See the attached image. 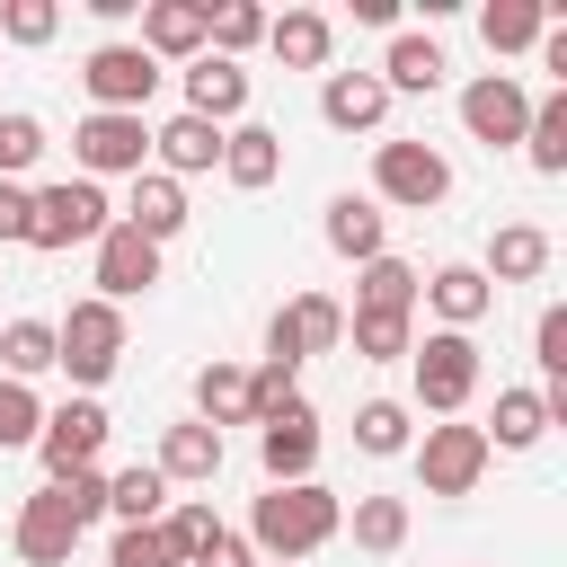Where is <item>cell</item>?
I'll use <instances>...</instances> for the list:
<instances>
[{
    "instance_id": "obj_7",
    "label": "cell",
    "mask_w": 567,
    "mask_h": 567,
    "mask_svg": "<svg viewBox=\"0 0 567 567\" xmlns=\"http://www.w3.org/2000/svg\"><path fill=\"white\" fill-rule=\"evenodd\" d=\"M80 89H89V115H142L159 97V62L142 44H97L80 62Z\"/></svg>"
},
{
    "instance_id": "obj_23",
    "label": "cell",
    "mask_w": 567,
    "mask_h": 567,
    "mask_svg": "<svg viewBox=\"0 0 567 567\" xmlns=\"http://www.w3.org/2000/svg\"><path fill=\"white\" fill-rule=\"evenodd\" d=\"M221 452H230V443H221L213 425H195V416H186V425H168V434H159V461H151V470H159L168 487H213V478H221Z\"/></svg>"
},
{
    "instance_id": "obj_17",
    "label": "cell",
    "mask_w": 567,
    "mask_h": 567,
    "mask_svg": "<svg viewBox=\"0 0 567 567\" xmlns=\"http://www.w3.org/2000/svg\"><path fill=\"white\" fill-rule=\"evenodd\" d=\"M186 115H204V124H248V71L221 62V53H195V62H186Z\"/></svg>"
},
{
    "instance_id": "obj_30",
    "label": "cell",
    "mask_w": 567,
    "mask_h": 567,
    "mask_svg": "<svg viewBox=\"0 0 567 567\" xmlns=\"http://www.w3.org/2000/svg\"><path fill=\"white\" fill-rule=\"evenodd\" d=\"M478 434H487V452H532V443L549 434V408H540V390H496V416H487Z\"/></svg>"
},
{
    "instance_id": "obj_27",
    "label": "cell",
    "mask_w": 567,
    "mask_h": 567,
    "mask_svg": "<svg viewBox=\"0 0 567 567\" xmlns=\"http://www.w3.org/2000/svg\"><path fill=\"white\" fill-rule=\"evenodd\" d=\"M487 284H532V275H549V230L540 221H505L496 239H487V266H478Z\"/></svg>"
},
{
    "instance_id": "obj_34",
    "label": "cell",
    "mask_w": 567,
    "mask_h": 567,
    "mask_svg": "<svg viewBox=\"0 0 567 567\" xmlns=\"http://www.w3.org/2000/svg\"><path fill=\"white\" fill-rule=\"evenodd\" d=\"M248 44H266V9H257V0H221V9H204V53L239 62Z\"/></svg>"
},
{
    "instance_id": "obj_6",
    "label": "cell",
    "mask_w": 567,
    "mask_h": 567,
    "mask_svg": "<svg viewBox=\"0 0 567 567\" xmlns=\"http://www.w3.org/2000/svg\"><path fill=\"white\" fill-rule=\"evenodd\" d=\"M106 221H115L106 186L62 177V186H35V230H27V248H97Z\"/></svg>"
},
{
    "instance_id": "obj_41",
    "label": "cell",
    "mask_w": 567,
    "mask_h": 567,
    "mask_svg": "<svg viewBox=\"0 0 567 567\" xmlns=\"http://www.w3.org/2000/svg\"><path fill=\"white\" fill-rule=\"evenodd\" d=\"M106 567H186V558H177V540L159 523H124L115 549H106Z\"/></svg>"
},
{
    "instance_id": "obj_8",
    "label": "cell",
    "mask_w": 567,
    "mask_h": 567,
    "mask_svg": "<svg viewBox=\"0 0 567 567\" xmlns=\"http://www.w3.org/2000/svg\"><path fill=\"white\" fill-rule=\"evenodd\" d=\"M346 346V301H328V292H292L275 319H266V363H310V354H337Z\"/></svg>"
},
{
    "instance_id": "obj_32",
    "label": "cell",
    "mask_w": 567,
    "mask_h": 567,
    "mask_svg": "<svg viewBox=\"0 0 567 567\" xmlns=\"http://www.w3.org/2000/svg\"><path fill=\"white\" fill-rule=\"evenodd\" d=\"M106 514H115V523H159V514H168V478H159L151 461L115 470V478H106Z\"/></svg>"
},
{
    "instance_id": "obj_43",
    "label": "cell",
    "mask_w": 567,
    "mask_h": 567,
    "mask_svg": "<svg viewBox=\"0 0 567 567\" xmlns=\"http://www.w3.org/2000/svg\"><path fill=\"white\" fill-rule=\"evenodd\" d=\"M35 425H44V399H35L27 381H0V452H27Z\"/></svg>"
},
{
    "instance_id": "obj_39",
    "label": "cell",
    "mask_w": 567,
    "mask_h": 567,
    "mask_svg": "<svg viewBox=\"0 0 567 567\" xmlns=\"http://www.w3.org/2000/svg\"><path fill=\"white\" fill-rule=\"evenodd\" d=\"M532 363L549 372V390H540V399H567V301H549V310H540V328H532Z\"/></svg>"
},
{
    "instance_id": "obj_18",
    "label": "cell",
    "mask_w": 567,
    "mask_h": 567,
    "mask_svg": "<svg viewBox=\"0 0 567 567\" xmlns=\"http://www.w3.org/2000/svg\"><path fill=\"white\" fill-rule=\"evenodd\" d=\"M319 230H328V248H337V257H354V266L390 257V213H381L372 195H328Z\"/></svg>"
},
{
    "instance_id": "obj_15",
    "label": "cell",
    "mask_w": 567,
    "mask_h": 567,
    "mask_svg": "<svg viewBox=\"0 0 567 567\" xmlns=\"http://www.w3.org/2000/svg\"><path fill=\"white\" fill-rule=\"evenodd\" d=\"M221 133L230 124H204V115H168V124H151V159H159V177H204V168H221Z\"/></svg>"
},
{
    "instance_id": "obj_10",
    "label": "cell",
    "mask_w": 567,
    "mask_h": 567,
    "mask_svg": "<svg viewBox=\"0 0 567 567\" xmlns=\"http://www.w3.org/2000/svg\"><path fill=\"white\" fill-rule=\"evenodd\" d=\"M106 434H115V416H106L97 399H62V408H44V425H35V452H44V478H71V470H97V452H106Z\"/></svg>"
},
{
    "instance_id": "obj_42",
    "label": "cell",
    "mask_w": 567,
    "mask_h": 567,
    "mask_svg": "<svg viewBox=\"0 0 567 567\" xmlns=\"http://www.w3.org/2000/svg\"><path fill=\"white\" fill-rule=\"evenodd\" d=\"M53 35H62L53 0H0V44H53Z\"/></svg>"
},
{
    "instance_id": "obj_24",
    "label": "cell",
    "mask_w": 567,
    "mask_h": 567,
    "mask_svg": "<svg viewBox=\"0 0 567 567\" xmlns=\"http://www.w3.org/2000/svg\"><path fill=\"white\" fill-rule=\"evenodd\" d=\"M549 27H558V0H487L478 9V44L487 53H532Z\"/></svg>"
},
{
    "instance_id": "obj_20",
    "label": "cell",
    "mask_w": 567,
    "mask_h": 567,
    "mask_svg": "<svg viewBox=\"0 0 567 567\" xmlns=\"http://www.w3.org/2000/svg\"><path fill=\"white\" fill-rule=\"evenodd\" d=\"M319 115H328L337 133H381V115H390L381 71H328V80H319Z\"/></svg>"
},
{
    "instance_id": "obj_2",
    "label": "cell",
    "mask_w": 567,
    "mask_h": 567,
    "mask_svg": "<svg viewBox=\"0 0 567 567\" xmlns=\"http://www.w3.org/2000/svg\"><path fill=\"white\" fill-rule=\"evenodd\" d=\"M124 363V310L115 301H71V319H53V372L80 381V399H97V381Z\"/></svg>"
},
{
    "instance_id": "obj_28",
    "label": "cell",
    "mask_w": 567,
    "mask_h": 567,
    "mask_svg": "<svg viewBox=\"0 0 567 567\" xmlns=\"http://www.w3.org/2000/svg\"><path fill=\"white\" fill-rule=\"evenodd\" d=\"M416 266L408 257H372V266H354V310H390V319H416Z\"/></svg>"
},
{
    "instance_id": "obj_40",
    "label": "cell",
    "mask_w": 567,
    "mask_h": 567,
    "mask_svg": "<svg viewBox=\"0 0 567 567\" xmlns=\"http://www.w3.org/2000/svg\"><path fill=\"white\" fill-rule=\"evenodd\" d=\"M284 408H301V372H292V363H257V372H248V425H266V416H284Z\"/></svg>"
},
{
    "instance_id": "obj_9",
    "label": "cell",
    "mask_w": 567,
    "mask_h": 567,
    "mask_svg": "<svg viewBox=\"0 0 567 567\" xmlns=\"http://www.w3.org/2000/svg\"><path fill=\"white\" fill-rule=\"evenodd\" d=\"M523 124H532V89L514 71H478L461 89V133L487 142V151H523Z\"/></svg>"
},
{
    "instance_id": "obj_21",
    "label": "cell",
    "mask_w": 567,
    "mask_h": 567,
    "mask_svg": "<svg viewBox=\"0 0 567 567\" xmlns=\"http://www.w3.org/2000/svg\"><path fill=\"white\" fill-rule=\"evenodd\" d=\"M221 177H230L239 195H266V186L284 177V133H275V124H230V133H221Z\"/></svg>"
},
{
    "instance_id": "obj_16",
    "label": "cell",
    "mask_w": 567,
    "mask_h": 567,
    "mask_svg": "<svg viewBox=\"0 0 567 567\" xmlns=\"http://www.w3.org/2000/svg\"><path fill=\"white\" fill-rule=\"evenodd\" d=\"M204 9H213V0H142V35H133V44H142L151 62H195V53H204Z\"/></svg>"
},
{
    "instance_id": "obj_47",
    "label": "cell",
    "mask_w": 567,
    "mask_h": 567,
    "mask_svg": "<svg viewBox=\"0 0 567 567\" xmlns=\"http://www.w3.org/2000/svg\"><path fill=\"white\" fill-rule=\"evenodd\" d=\"M186 567H257V549H248V540H239V532L221 523V532H213V540H204V549H195Z\"/></svg>"
},
{
    "instance_id": "obj_33",
    "label": "cell",
    "mask_w": 567,
    "mask_h": 567,
    "mask_svg": "<svg viewBox=\"0 0 567 567\" xmlns=\"http://www.w3.org/2000/svg\"><path fill=\"white\" fill-rule=\"evenodd\" d=\"M35 372H53V319H9L0 328V381L35 390Z\"/></svg>"
},
{
    "instance_id": "obj_38",
    "label": "cell",
    "mask_w": 567,
    "mask_h": 567,
    "mask_svg": "<svg viewBox=\"0 0 567 567\" xmlns=\"http://www.w3.org/2000/svg\"><path fill=\"white\" fill-rule=\"evenodd\" d=\"M44 159V124L27 115V106H0V177H18L27 186V168Z\"/></svg>"
},
{
    "instance_id": "obj_19",
    "label": "cell",
    "mask_w": 567,
    "mask_h": 567,
    "mask_svg": "<svg viewBox=\"0 0 567 567\" xmlns=\"http://www.w3.org/2000/svg\"><path fill=\"white\" fill-rule=\"evenodd\" d=\"M416 301H425V310H434L443 328H461V337H470V328L487 319V301H496V284H487L478 266H461V257H452V266H434V275L416 284Z\"/></svg>"
},
{
    "instance_id": "obj_4",
    "label": "cell",
    "mask_w": 567,
    "mask_h": 567,
    "mask_svg": "<svg viewBox=\"0 0 567 567\" xmlns=\"http://www.w3.org/2000/svg\"><path fill=\"white\" fill-rule=\"evenodd\" d=\"M452 195V159L434 142H372V204H399V213H434Z\"/></svg>"
},
{
    "instance_id": "obj_35",
    "label": "cell",
    "mask_w": 567,
    "mask_h": 567,
    "mask_svg": "<svg viewBox=\"0 0 567 567\" xmlns=\"http://www.w3.org/2000/svg\"><path fill=\"white\" fill-rule=\"evenodd\" d=\"M346 346H354L363 363H408V346H416V319H390V310H354V319H346Z\"/></svg>"
},
{
    "instance_id": "obj_1",
    "label": "cell",
    "mask_w": 567,
    "mask_h": 567,
    "mask_svg": "<svg viewBox=\"0 0 567 567\" xmlns=\"http://www.w3.org/2000/svg\"><path fill=\"white\" fill-rule=\"evenodd\" d=\"M346 532V505H337V487H319V478H292V487H266L257 505H248V549L257 558H275V567H301L310 549H328Z\"/></svg>"
},
{
    "instance_id": "obj_26",
    "label": "cell",
    "mask_w": 567,
    "mask_h": 567,
    "mask_svg": "<svg viewBox=\"0 0 567 567\" xmlns=\"http://www.w3.org/2000/svg\"><path fill=\"white\" fill-rule=\"evenodd\" d=\"M443 71H452V62H443L434 35H390V53H381V89H390V97H434Z\"/></svg>"
},
{
    "instance_id": "obj_12",
    "label": "cell",
    "mask_w": 567,
    "mask_h": 567,
    "mask_svg": "<svg viewBox=\"0 0 567 567\" xmlns=\"http://www.w3.org/2000/svg\"><path fill=\"white\" fill-rule=\"evenodd\" d=\"M9 549L27 558V567H71V549H80V514L62 505V487L44 478L27 505H18V523H9Z\"/></svg>"
},
{
    "instance_id": "obj_36",
    "label": "cell",
    "mask_w": 567,
    "mask_h": 567,
    "mask_svg": "<svg viewBox=\"0 0 567 567\" xmlns=\"http://www.w3.org/2000/svg\"><path fill=\"white\" fill-rule=\"evenodd\" d=\"M354 443H363L372 461H399V452L416 443V425H408L399 399H363V408H354Z\"/></svg>"
},
{
    "instance_id": "obj_11",
    "label": "cell",
    "mask_w": 567,
    "mask_h": 567,
    "mask_svg": "<svg viewBox=\"0 0 567 567\" xmlns=\"http://www.w3.org/2000/svg\"><path fill=\"white\" fill-rule=\"evenodd\" d=\"M71 159H80L89 186H97V177H142V159H151V115H80Z\"/></svg>"
},
{
    "instance_id": "obj_45",
    "label": "cell",
    "mask_w": 567,
    "mask_h": 567,
    "mask_svg": "<svg viewBox=\"0 0 567 567\" xmlns=\"http://www.w3.org/2000/svg\"><path fill=\"white\" fill-rule=\"evenodd\" d=\"M27 230H35V186L0 177V248H27Z\"/></svg>"
},
{
    "instance_id": "obj_29",
    "label": "cell",
    "mask_w": 567,
    "mask_h": 567,
    "mask_svg": "<svg viewBox=\"0 0 567 567\" xmlns=\"http://www.w3.org/2000/svg\"><path fill=\"white\" fill-rule=\"evenodd\" d=\"M195 425H213V434H221V425H248V372H239V363L213 354V363L195 372Z\"/></svg>"
},
{
    "instance_id": "obj_13",
    "label": "cell",
    "mask_w": 567,
    "mask_h": 567,
    "mask_svg": "<svg viewBox=\"0 0 567 567\" xmlns=\"http://www.w3.org/2000/svg\"><path fill=\"white\" fill-rule=\"evenodd\" d=\"M159 284V248L142 239V230H124V221H106L97 230V301H133V292H151Z\"/></svg>"
},
{
    "instance_id": "obj_25",
    "label": "cell",
    "mask_w": 567,
    "mask_h": 567,
    "mask_svg": "<svg viewBox=\"0 0 567 567\" xmlns=\"http://www.w3.org/2000/svg\"><path fill=\"white\" fill-rule=\"evenodd\" d=\"M266 44H275L284 71H328L337 27H328V9H284V18H266Z\"/></svg>"
},
{
    "instance_id": "obj_5",
    "label": "cell",
    "mask_w": 567,
    "mask_h": 567,
    "mask_svg": "<svg viewBox=\"0 0 567 567\" xmlns=\"http://www.w3.org/2000/svg\"><path fill=\"white\" fill-rule=\"evenodd\" d=\"M408 461H416V478H425V496H470L478 478H487V434L478 425H461V416H434L416 443H408Z\"/></svg>"
},
{
    "instance_id": "obj_14",
    "label": "cell",
    "mask_w": 567,
    "mask_h": 567,
    "mask_svg": "<svg viewBox=\"0 0 567 567\" xmlns=\"http://www.w3.org/2000/svg\"><path fill=\"white\" fill-rule=\"evenodd\" d=\"M257 461H266V487H292V478H310V470H319V416H310V408H284V416H266V425H257Z\"/></svg>"
},
{
    "instance_id": "obj_44",
    "label": "cell",
    "mask_w": 567,
    "mask_h": 567,
    "mask_svg": "<svg viewBox=\"0 0 567 567\" xmlns=\"http://www.w3.org/2000/svg\"><path fill=\"white\" fill-rule=\"evenodd\" d=\"M159 532L177 540V558H195V549L221 532V514H213V505H168V514H159Z\"/></svg>"
},
{
    "instance_id": "obj_48",
    "label": "cell",
    "mask_w": 567,
    "mask_h": 567,
    "mask_svg": "<svg viewBox=\"0 0 567 567\" xmlns=\"http://www.w3.org/2000/svg\"><path fill=\"white\" fill-rule=\"evenodd\" d=\"M257 567H275V558H257Z\"/></svg>"
},
{
    "instance_id": "obj_46",
    "label": "cell",
    "mask_w": 567,
    "mask_h": 567,
    "mask_svg": "<svg viewBox=\"0 0 567 567\" xmlns=\"http://www.w3.org/2000/svg\"><path fill=\"white\" fill-rule=\"evenodd\" d=\"M53 487H62V505L80 514V532L106 514V470H71V478H53Z\"/></svg>"
},
{
    "instance_id": "obj_31",
    "label": "cell",
    "mask_w": 567,
    "mask_h": 567,
    "mask_svg": "<svg viewBox=\"0 0 567 567\" xmlns=\"http://www.w3.org/2000/svg\"><path fill=\"white\" fill-rule=\"evenodd\" d=\"M523 159L540 177H567V89L532 97V124H523Z\"/></svg>"
},
{
    "instance_id": "obj_37",
    "label": "cell",
    "mask_w": 567,
    "mask_h": 567,
    "mask_svg": "<svg viewBox=\"0 0 567 567\" xmlns=\"http://www.w3.org/2000/svg\"><path fill=\"white\" fill-rule=\"evenodd\" d=\"M408 540V496H354V549L390 558Z\"/></svg>"
},
{
    "instance_id": "obj_22",
    "label": "cell",
    "mask_w": 567,
    "mask_h": 567,
    "mask_svg": "<svg viewBox=\"0 0 567 567\" xmlns=\"http://www.w3.org/2000/svg\"><path fill=\"white\" fill-rule=\"evenodd\" d=\"M115 221H124V230H142V239H151V248H168V239H177V230H186V186H177V177H159V168H142V177H133V195H124V213H115Z\"/></svg>"
},
{
    "instance_id": "obj_3",
    "label": "cell",
    "mask_w": 567,
    "mask_h": 567,
    "mask_svg": "<svg viewBox=\"0 0 567 567\" xmlns=\"http://www.w3.org/2000/svg\"><path fill=\"white\" fill-rule=\"evenodd\" d=\"M408 372H416V408H425V416H461V408L478 399V337L434 328V337L408 346Z\"/></svg>"
}]
</instances>
